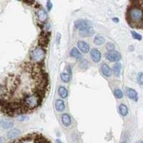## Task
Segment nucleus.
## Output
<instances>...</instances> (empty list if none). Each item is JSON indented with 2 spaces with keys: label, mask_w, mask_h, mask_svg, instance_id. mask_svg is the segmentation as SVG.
<instances>
[{
  "label": "nucleus",
  "mask_w": 143,
  "mask_h": 143,
  "mask_svg": "<svg viewBox=\"0 0 143 143\" xmlns=\"http://www.w3.org/2000/svg\"><path fill=\"white\" fill-rule=\"evenodd\" d=\"M28 118L27 117H25V116H20V118H19V120L21 121V122H24L25 120H27Z\"/></svg>",
  "instance_id": "obj_27"
},
{
  "label": "nucleus",
  "mask_w": 143,
  "mask_h": 143,
  "mask_svg": "<svg viewBox=\"0 0 143 143\" xmlns=\"http://www.w3.org/2000/svg\"><path fill=\"white\" fill-rule=\"evenodd\" d=\"M128 19L132 24H140L142 22V11L141 7H132L129 9Z\"/></svg>",
  "instance_id": "obj_1"
},
{
  "label": "nucleus",
  "mask_w": 143,
  "mask_h": 143,
  "mask_svg": "<svg viewBox=\"0 0 143 143\" xmlns=\"http://www.w3.org/2000/svg\"><path fill=\"white\" fill-rule=\"evenodd\" d=\"M105 57L108 61L112 62H118L121 60L122 56L120 55L119 52L117 51H112V52H110L106 54Z\"/></svg>",
  "instance_id": "obj_4"
},
{
  "label": "nucleus",
  "mask_w": 143,
  "mask_h": 143,
  "mask_svg": "<svg viewBox=\"0 0 143 143\" xmlns=\"http://www.w3.org/2000/svg\"><path fill=\"white\" fill-rule=\"evenodd\" d=\"M131 34L133 37V38L135 39V40H139V41L142 40V36H141V34H138L137 32H135V31H132Z\"/></svg>",
  "instance_id": "obj_23"
},
{
  "label": "nucleus",
  "mask_w": 143,
  "mask_h": 143,
  "mask_svg": "<svg viewBox=\"0 0 143 143\" xmlns=\"http://www.w3.org/2000/svg\"><path fill=\"white\" fill-rule=\"evenodd\" d=\"M61 120H62V123L63 124V125L65 127H69L72 123L71 117L67 113H64L62 115Z\"/></svg>",
  "instance_id": "obj_9"
},
{
  "label": "nucleus",
  "mask_w": 143,
  "mask_h": 143,
  "mask_svg": "<svg viewBox=\"0 0 143 143\" xmlns=\"http://www.w3.org/2000/svg\"><path fill=\"white\" fill-rule=\"evenodd\" d=\"M77 47H79L80 49V51L82 52H83L84 54H87L90 52V45L84 41H79L77 43Z\"/></svg>",
  "instance_id": "obj_6"
},
{
  "label": "nucleus",
  "mask_w": 143,
  "mask_h": 143,
  "mask_svg": "<svg viewBox=\"0 0 143 143\" xmlns=\"http://www.w3.org/2000/svg\"><path fill=\"white\" fill-rule=\"evenodd\" d=\"M70 56L75 58H79L81 57V55H80V51L78 50V49L76 47H73L70 51Z\"/></svg>",
  "instance_id": "obj_18"
},
{
  "label": "nucleus",
  "mask_w": 143,
  "mask_h": 143,
  "mask_svg": "<svg viewBox=\"0 0 143 143\" xmlns=\"http://www.w3.org/2000/svg\"><path fill=\"white\" fill-rule=\"evenodd\" d=\"M55 108L57 111L62 112L65 109V104L62 99H57L55 102Z\"/></svg>",
  "instance_id": "obj_13"
},
{
  "label": "nucleus",
  "mask_w": 143,
  "mask_h": 143,
  "mask_svg": "<svg viewBox=\"0 0 143 143\" xmlns=\"http://www.w3.org/2000/svg\"><path fill=\"white\" fill-rule=\"evenodd\" d=\"M121 69H122V65L121 64L117 63L115 64L113 67H112V70L115 76H116L117 77H119L120 76V73H121Z\"/></svg>",
  "instance_id": "obj_14"
},
{
  "label": "nucleus",
  "mask_w": 143,
  "mask_h": 143,
  "mask_svg": "<svg viewBox=\"0 0 143 143\" xmlns=\"http://www.w3.org/2000/svg\"><path fill=\"white\" fill-rule=\"evenodd\" d=\"M113 21H114V22H119V20H118V19H117V18H113Z\"/></svg>",
  "instance_id": "obj_30"
},
{
  "label": "nucleus",
  "mask_w": 143,
  "mask_h": 143,
  "mask_svg": "<svg viewBox=\"0 0 143 143\" xmlns=\"http://www.w3.org/2000/svg\"><path fill=\"white\" fill-rule=\"evenodd\" d=\"M127 96L129 97L130 99L134 100L135 102H137V101L138 100V95H137V92L135 91L134 89L127 88Z\"/></svg>",
  "instance_id": "obj_10"
},
{
  "label": "nucleus",
  "mask_w": 143,
  "mask_h": 143,
  "mask_svg": "<svg viewBox=\"0 0 143 143\" xmlns=\"http://www.w3.org/2000/svg\"><path fill=\"white\" fill-rule=\"evenodd\" d=\"M104 42H105V39L102 36H96L94 39V43L96 45H102L104 43Z\"/></svg>",
  "instance_id": "obj_17"
},
{
  "label": "nucleus",
  "mask_w": 143,
  "mask_h": 143,
  "mask_svg": "<svg viewBox=\"0 0 143 143\" xmlns=\"http://www.w3.org/2000/svg\"><path fill=\"white\" fill-rule=\"evenodd\" d=\"M56 142H57V143H63L61 140H60V139H57V140H56Z\"/></svg>",
  "instance_id": "obj_31"
},
{
  "label": "nucleus",
  "mask_w": 143,
  "mask_h": 143,
  "mask_svg": "<svg viewBox=\"0 0 143 143\" xmlns=\"http://www.w3.org/2000/svg\"><path fill=\"white\" fill-rule=\"evenodd\" d=\"M0 143H5V139L4 137H0Z\"/></svg>",
  "instance_id": "obj_29"
},
{
  "label": "nucleus",
  "mask_w": 143,
  "mask_h": 143,
  "mask_svg": "<svg viewBox=\"0 0 143 143\" xmlns=\"http://www.w3.org/2000/svg\"><path fill=\"white\" fill-rule=\"evenodd\" d=\"M47 9L49 10V11H50L52 8V2H51L49 0H48L47 2Z\"/></svg>",
  "instance_id": "obj_26"
},
{
  "label": "nucleus",
  "mask_w": 143,
  "mask_h": 143,
  "mask_svg": "<svg viewBox=\"0 0 143 143\" xmlns=\"http://www.w3.org/2000/svg\"><path fill=\"white\" fill-rule=\"evenodd\" d=\"M60 78H61L62 82H65V83H67L70 80V75H69V74L63 72L60 75Z\"/></svg>",
  "instance_id": "obj_19"
},
{
  "label": "nucleus",
  "mask_w": 143,
  "mask_h": 143,
  "mask_svg": "<svg viewBox=\"0 0 143 143\" xmlns=\"http://www.w3.org/2000/svg\"><path fill=\"white\" fill-rule=\"evenodd\" d=\"M45 51L42 47H36L30 54V58L34 63L41 62L45 58Z\"/></svg>",
  "instance_id": "obj_2"
},
{
  "label": "nucleus",
  "mask_w": 143,
  "mask_h": 143,
  "mask_svg": "<svg viewBox=\"0 0 143 143\" xmlns=\"http://www.w3.org/2000/svg\"><path fill=\"white\" fill-rule=\"evenodd\" d=\"M60 39H61V35H60V34H57V42L59 44L60 42Z\"/></svg>",
  "instance_id": "obj_28"
},
{
  "label": "nucleus",
  "mask_w": 143,
  "mask_h": 143,
  "mask_svg": "<svg viewBox=\"0 0 143 143\" xmlns=\"http://www.w3.org/2000/svg\"><path fill=\"white\" fill-rule=\"evenodd\" d=\"M20 134H21V131L20 129H16V128L12 129L7 133V138L9 139H15L19 135H20Z\"/></svg>",
  "instance_id": "obj_11"
},
{
  "label": "nucleus",
  "mask_w": 143,
  "mask_h": 143,
  "mask_svg": "<svg viewBox=\"0 0 143 143\" xmlns=\"http://www.w3.org/2000/svg\"><path fill=\"white\" fill-rule=\"evenodd\" d=\"M95 33V31L94 29H90V30H88V31H86V32H80V34L82 37H90V36H92L93 34Z\"/></svg>",
  "instance_id": "obj_21"
},
{
  "label": "nucleus",
  "mask_w": 143,
  "mask_h": 143,
  "mask_svg": "<svg viewBox=\"0 0 143 143\" xmlns=\"http://www.w3.org/2000/svg\"><path fill=\"white\" fill-rule=\"evenodd\" d=\"M90 57H91L92 60L94 62L97 63L101 60L102 58V54L99 50L97 49H92L90 51Z\"/></svg>",
  "instance_id": "obj_5"
},
{
  "label": "nucleus",
  "mask_w": 143,
  "mask_h": 143,
  "mask_svg": "<svg viewBox=\"0 0 143 143\" xmlns=\"http://www.w3.org/2000/svg\"><path fill=\"white\" fill-rule=\"evenodd\" d=\"M106 49L110 52H112L115 49V45L112 42H107V44H106Z\"/></svg>",
  "instance_id": "obj_22"
},
{
  "label": "nucleus",
  "mask_w": 143,
  "mask_h": 143,
  "mask_svg": "<svg viewBox=\"0 0 143 143\" xmlns=\"http://www.w3.org/2000/svg\"><path fill=\"white\" fill-rule=\"evenodd\" d=\"M37 17L38 20H40L41 22H44L47 19V14L44 9H40L37 12Z\"/></svg>",
  "instance_id": "obj_12"
},
{
  "label": "nucleus",
  "mask_w": 143,
  "mask_h": 143,
  "mask_svg": "<svg viewBox=\"0 0 143 143\" xmlns=\"http://www.w3.org/2000/svg\"><path fill=\"white\" fill-rule=\"evenodd\" d=\"M119 143H127L125 141H123V142H119Z\"/></svg>",
  "instance_id": "obj_33"
},
{
  "label": "nucleus",
  "mask_w": 143,
  "mask_h": 143,
  "mask_svg": "<svg viewBox=\"0 0 143 143\" xmlns=\"http://www.w3.org/2000/svg\"><path fill=\"white\" fill-rule=\"evenodd\" d=\"M137 80L138 82V83L140 84V85H142L143 84V74L142 72H139L137 75Z\"/></svg>",
  "instance_id": "obj_25"
},
{
  "label": "nucleus",
  "mask_w": 143,
  "mask_h": 143,
  "mask_svg": "<svg viewBox=\"0 0 143 143\" xmlns=\"http://www.w3.org/2000/svg\"><path fill=\"white\" fill-rule=\"evenodd\" d=\"M58 94L60 96L61 98L62 99H65L68 97V91L64 87L60 86L59 89H58Z\"/></svg>",
  "instance_id": "obj_15"
},
{
  "label": "nucleus",
  "mask_w": 143,
  "mask_h": 143,
  "mask_svg": "<svg viewBox=\"0 0 143 143\" xmlns=\"http://www.w3.org/2000/svg\"><path fill=\"white\" fill-rule=\"evenodd\" d=\"M18 1H20V0H18Z\"/></svg>",
  "instance_id": "obj_34"
},
{
  "label": "nucleus",
  "mask_w": 143,
  "mask_h": 143,
  "mask_svg": "<svg viewBox=\"0 0 143 143\" xmlns=\"http://www.w3.org/2000/svg\"><path fill=\"white\" fill-rule=\"evenodd\" d=\"M14 126V123L12 121L7 119H2L0 120V127L4 130L11 129Z\"/></svg>",
  "instance_id": "obj_8"
},
{
  "label": "nucleus",
  "mask_w": 143,
  "mask_h": 143,
  "mask_svg": "<svg viewBox=\"0 0 143 143\" xmlns=\"http://www.w3.org/2000/svg\"><path fill=\"white\" fill-rule=\"evenodd\" d=\"M119 114L122 117H125L128 114V108L125 104H121L119 106Z\"/></svg>",
  "instance_id": "obj_16"
},
{
  "label": "nucleus",
  "mask_w": 143,
  "mask_h": 143,
  "mask_svg": "<svg viewBox=\"0 0 143 143\" xmlns=\"http://www.w3.org/2000/svg\"><path fill=\"white\" fill-rule=\"evenodd\" d=\"M114 95L117 99H122L124 95L123 92H122V91L121 90L116 89V90H115V91H114Z\"/></svg>",
  "instance_id": "obj_20"
},
{
  "label": "nucleus",
  "mask_w": 143,
  "mask_h": 143,
  "mask_svg": "<svg viewBox=\"0 0 143 143\" xmlns=\"http://www.w3.org/2000/svg\"><path fill=\"white\" fill-rule=\"evenodd\" d=\"M75 27L80 32H84L92 29V24L90 21L87 20H77L75 22Z\"/></svg>",
  "instance_id": "obj_3"
},
{
  "label": "nucleus",
  "mask_w": 143,
  "mask_h": 143,
  "mask_svg": "<svg viewBox=\"0 0 143 143\" xmlns=\"http://www.w3.org/2000/svg\"><path fill=\"white\" fill-rule=\"evenodd\" d=\"M101 72L102 73V75L107 77H109L112 75V71L111 68L108 66V64H107L106 63H103L101 65Z\"/></svg>",
  "instance_id": "obj_7"
},
{
  "label": "nucleus",
  "mask_w": 143,
  "mask_h": 143,
  "mask_svg": "<svg viewBox=\"0 0 143 143\" xmlns=\"http://www.w3.org/2000/svg\"><path fill=\"white\" fill-rule=\"evenodd\" d=\"M136 143H143V142H142V140H139L138 142H137Z\"/></svg>",
  "instance_id": "obj_32"
},
{
  "label": "nucleus",
  "mask_w": 143,
  "mask_h": 143,
  "mask_svg": "<svg viewBox=\"0 0 143 143\" xmlns=\"http://www.w3.org/2000/svg\"><path fill=\"white\" fill-rule=\"evenodd\" d=\"M89 65H90V63L87 60H84L80 62V67L82 69H87L89 67Z\"/></svg>",
  "instance_id": "obj_24"
}]
</instances>
